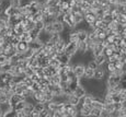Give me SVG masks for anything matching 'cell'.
<instances>
[{
    "label": "cell",
    "mask_w": 126,
    "mask_h": 117,
    "mask_svg": "<svg viewBox=\"0 0 126 117\" xmlns=\"http://www.w3.org/2000/svg\"><path fill=\"white\" fill-rule=\"evenodd\" d=\"M22 82H23V83L26 85V87H29V88H30L34 81H33V80L31 79V77H26V75H24V77H23V80H22Z\"/></svg>",
    "instance_id": "obj_29"
},
{
    "label": "cell",
    "mask_w": 126,
    "mask_h": 117,
    "mask_svg": "<svg viewBox=\"0 0 126 117\" xmlns=\"http://www.w3.org/2000/svg\"><path fill=\"white\" fill-rule=\"evenodd\" d=\"M118 94H120L121 99H122V102L125 101V100H126V90H123V89H122L120 92H118Z\"/></svg>",
    "instance_id": "obj_37"
},
{
    "label": "cell",
    "mask_w": 126,
    "mask_h": 117,
    "mask_svg": "<svg viewBox=\"0 0 126 117\" xmlns=\"http://www.w3.org/2000/svg\"><path fill=\"white\" fill-rule=\"evenodd\" d=\"M84 68H86V66L82 65V64H77V65H74V67H72V71H74V74L76 78H78V79H80L84 75Z\"/></svg>",
    "instance_id": "obj_3"
},
{
    "label": "cell",
    "mask_w": 126,
    "mask_h": 117,
    "mask_svg": "<svg viewBox=\"0 0 126 117\" xmlns=\"http://www.w3.org/2000/svg\"><path fill=\"white\" fill-rule=\"evenodd\" d=\"M0 109H1V112L3 113V117H4V114L6 113H8V112H10V111H13V107L9 104V102H4V103L0 104Z\"/></svg>",
    "instance_id": "obj_17"
},
{
    "label": "cell",
    "mask_w": 126,
    "mask_h": 117,
    "mask_svg": "<svg viewBox=\"0 0 126 117\" xmlns=\"http://www.w3.org/2000/svg\"><path fill=\"white\" fill-rule=\"evenodd\" d=\"M88 30L87 29H77V35H78V42H86L88 41Z\"/></svg>",
    "instance_id": "obj_6"
},
{
    "label": "cell",
    "mask_w": 126,
    "mask_h": 117,
    "mask_svg": "<svg viewBox=\"0 0 126 117\" xmlns=\"http://www.w3.org/2000/svg\"><path fill=\"white\" fill-rule=\"evenodd\" d=\"M102 20H103V21H105L106 23H110V22L113 20V16H112V14H111L110 12H105V13L103 14Z\"/></svg>",
    "instance_id": "obj_30"
},
{
    "label": "cell",
    "mask_w": 126,
    "mask_h": 117,
    "mask_svg": "<svg viewBox=\"0 0 126 117\" xmlns=\"http://www.w3.org/2000/svg\"><path fill=\"white\" fill-rule=\"evenodd\" d=\"M93 74H94V70L91 69V68H89L88 66H86V68H84V78H87V79H92L93 78Z\"/></svg>",
    "instance_id": "obj_22"
},
{
    "label": "cell",
    "mask_w": 126,
    "mask_h": 117,
    "mask_svg": "<svg viewBox=\"0 0 126 117\" xmlns=\"http://www.w3.org/2000/svg\"><path fill=\"white\" fill-rule=\"evenodd\" d=\"M72 93H74L76 96H78L79 99H82V97H83V96L87 94V90L84 89V88L82 87V85L79 84L78 87H77L76 89L74 90V92H72Z\"/></svg>",
    "instance_id": "obj_9"
},
{
    "label": "cell",
    "mask_w": 126,
    "mask_h": 117,
    "mask_svg": "<svg viewBox=\"0 0 126 117\" xmlns=\"http://www.w3.org/2000/svg\"><path fill=\"white\" fill-rule=\"evenodd\" d=\"M44 108H45V104L42 103V102H36V103H34V111L41 113Z\"/></svg>",
    "instance_id": "obj_27"
},
{
    "label": "cell",
    "mask_w": 126,
    "mask_h": 117,
    "mask_svg": "<svg viewBox=\"0 0 126 117\" xmlns=\"http://www.w3.org/2000/svg\"><path fill=\"white\" fill-rule=\"evenodd\" d=\"M86 66H88L89 68H91V69H93V70H95L96 68L99 67V66L96 65V62L94 61V59H91V60H89V61H88V64H87Z\"/></svg>",
    "instance_id": "obj_34"
},
{
    "label": "cell",
    "mask_w": 126,
    "mask_h": 117,
    "mask_svg": "<svg viewBox=\"0 0 126 117\" xmlns=\"http://www.w3.org/2000/svg\"><path fill=\"white\" fill-rule=\"evenodd\" d=\"M29 33H30V36H31V41L32 40H37L38 35H40V33H41V30H38V29H36L34 26V28H33Z\"/></svg>",
    "instance_id": "obj_21"
},
{
    "label": "cell",
    "mask_w": 126,
    "mask_h": 117,
    "mask_svg": "<svg viewBox=\"0 0 126 117\" xmlns=\"http://www.w3.org/2000/svg\"><path fill=\"white\" fill-rule=\"evenodd\" d=\"M71 14H72V18H74L76 26L83 22V13H80V12H71Z\"/></svg>",
    "instance_id": "obj_12"
},
{
    "label": "cell",
    "mask_w": 126,
    "mask_h": 117,
    "mask_svg": "<svg viewBox=\"0 0 126 117\" xmlns=\"http://www.w3.org/2000/svg\"><path fill=\"white\" fill-rule=\"evenodd\" d=\"M10 4L13 7H19L20 6V0H10Z\"/></svg>",
    "instance_id": "obj_38"
},
{
    "label": "cell",
    "mask_w": 126,
    "mask_h": 117,
    "mask_svg": "<svg viewBox=\"0 0 126 117\" xmlns=\"http://www.w3.org/2000/svg\"><path fill=\"white\" fill-rule=\"evenodd\" d=\"M28 48H29V43L24 42V41H20V42L16 44V53H24Z\"/></svg>",
    "instance_id": "obj_11"
},
{
    "label": "cell",
    "mask_w": 126,
    "mask_h": 117,
    "mask_svg": "<svg viewBox=\"0 0 126 117\" xmlns=\"http://www.w3.org/2000/svg\"><path fill=\"white\" fill-rule=\"evenodd\" d=\"M3 12H4V10L1 8V6H0V14H1V13H3Z\"/></svg>",
    "instance_id": "obj_40"
},
{
    "label": "cell",
    "mask_w": 126,
    "mask_h": 117,
    "mask_svg": "<svg viewBox=\"0 0 126 117\" xmlns=\"http://www.w3.org/2000/svg\"><path fill=\"white\" fill-rule=\"evenodd\" d=\"M91 108H92L91 106L81 105V107L79 108V115H80V116H84V117L90 116V111H91Z\"/></svg>",
    "instance_id": "obj_14"
},
{
    "label": "cell",
    "mask_w": 126,
    "mask_h": 117,
    "mask_svg": "<svg viewBox=\"0 0 126 117\" xmlns=\"http://www.w3.org/2000/svg\"><path fill=\"white\" fill-rule=\"evenodd\" d=\"M105 64H106V62H105ZM105 64H104L103 66H99V67L94 70V74H93L94 79L103 81L104 78H106L108 72H106V69H105Z\"/></svg>",
    "instance_id": "obj_1"
},
{
    "label": "cell",
    "mask_w": 126,
    "mask_h": 117,
    "mask_svg": "<svg viewBox=\"0 0 126 117\" xmlns=\"http://www.w3.org/2000/svg\"><path fill=\"white\" fill-rule=\"evenodd\" d=\"M7 61H9V57L6 55V54H0V66L1 65H3V64H6Z\"/></svg>",
    "instance_id": "obj_32"
},
{
    "label": "cell",
    "mask_w": 126,
    "mask_h": 117,
    "mask_svg": "<svg viewBox=\"0 0 126 117\" xmlns=\"http://www.w3.org/2000/svg\"><path fill=\"white\" fill-rule=\"evenodd\" d=\"M42 47H43V44L38 40H32L29 42V48H31L34 53L38 52L40 49H42Z\"/></svg>",
    "instance_id": "obj_7"
},
{
    "label": "cell",
    "mask_w": 126,
    "mask_h": 117,
    "mask_svg": "<svg viewBox=\"0 0 126 117\" xmlns=\"http://www.w3.org/2000/svg\"><path fill=\"white\" fill-rule=\"evenodd\" d=\"M0 117H3V113L1 112V109H0Z\"/></svg>",
    "instance_id": "obj_41"
},
{
    "label": "cell",
    "mask_w": 126,
    "mask_h": 117,
    "mask_svg": "<svg viewBox=\"0 0 126 117\" xmlns=\"http://www.w3.org/2000/svg\"><path fill=\"white\" fill-rule=\"evenodd\" d=\"M4 13L8 16H12V15H20V9L19 7H13V6H9L8 8L4 10Z\"/></svg>",
    "instance_id": "obj_8"
},
{
    "label": "cell",
    "mask_w": 126,
    "mask_h": 117,
    "mask_svg": "<svg viewBox=\"0 0 126 117\" xmlns=\"http://www.w3.org/2000/svg\"><path fill=\"white\" fill-rule=\"evenodd\" d=\"M30 89L32 90L33 92L38 91V90H40V83H38V82H36V81H34V82L32 83V85L30 87Z\"/></svg>",
    "instance_id": "obj_35"
},
{
    "label": "cell",
    "mask_w": 126,
    "mask_h": 117,
    "mask_svg": "<svg viewBox=\"0 0 126 117\" xmlns=\"http://www.w3.org/2000/svg\"><path fill=\"white\" fill-rule=\"evenodd\" d=\"M33 100H34V102H42V103H44V92L42 91V90H38V91H35L33 92Z\"/></svg>",
    "instance_id": "obj_10"
},
{
    "label": "cell",
    "mask_w": 126,
    "mask_h": 117,
    "mask_svg": "<svg viewBox=\"0 0 126 117\" xmlns=\"http://www.w3.org/2000/svg\"><path fill=\"white\" fill-rule=\"evenodd\" d=\"M24 26L22 25L21 23H19V24H16V25H14L13 26V32H14V35H18V36H20L21 34H22L24 32Z\"/></svg>",
    "instance_id": "obj_19"
},
{
    "label": "cell",
    "mask_w": 126,
    "mask_h": 117,
    "mask_svg": "<svg viewBox=\"0 0 126 117\" xmlns=\"http://www.w3.org/2000/svg\"><path fill=\"white\" fill-rule=\"evenodd\" d=\"M31 79H32L33 81H36V82H38V80H40V77H38V75H37V74H36L35 72H34V73H33L32 75H31Z\"/></svg>",
    "instance_id": "obj_39"
},
{
    "label": "cell",
    "mask_w": 126,
    "mask_h": 117,
    "mask_svg": "<svg viewBox=\"0 0 126 117\" xmlns=\"http://www.w3.org/2000/svg\"><path fill=\"white\" fill-rule=\"evenodd\" d=\"M78 48H77V43H74V42H67L66 43V46H65V50L64 53L66 55H68L69 57H74V55L77 53Z\"/></svg>",
    "instance_id": "obj_2"
},
{
    "label": "cell",
    "mask_w": 126,
    "mask_h": 117,
    "mask_svg": "<svg viewBox=\"0 0 126 117\" xmlns=\"http://www.w3.org/2000/svg\"><path fill=\"white\" fill-rule=\"evenodd\" d=\"M11 68H12V64L10 61H7L6 64L0 66V71L1 72H10Z\"/></svg>",
    "instance_id": "obj_24"
},
{
    "label": "cell",
    "mask_w": 126,
    "mask_h": 117,
    "mask_svg": "<svg viewBox=\"0 0 126 117\" xmlns=\"http://www.w3.org/2000/svg\"><path fill=\"white\" fill-rule=\"evenodd\" d=\"M52 26H53V32L54 33H60L62 34L65 30V25L59 20H57V19H55V20L52 22Z\"/></svg>",
    "instance_id": "obj_5"
},
{
    "label": "cell",
    "mask_w": 126,
    "mask_h": 117,
    "mask_svg": "<svg viewBox=\"0 0 126 117\" xmlns=\"http://www.w3.org/2000/svg\"><path fill=\"white\" fill-rule=\"evenodd\" d=\"M118 85L121 87V89L126 90V78H122L121 81H120V83H118Z\"/></svg>",
    "instance_id": "obj_36"
},
{
    "label": "cell",
    "mask_w": 126,
    "mask_h": 117,
    "mask_svg": "<svg viewBox=\"0 0 126 117\" xmlns=\"http://www.w3.org/2000/svg\"><path fill=\"white\" fill-rule=\"evenodd\" d=\"M19 37H20V41H24V42H30L31 41V36H30V33L28 32V31H24V32L21 34L20 36H19Z\"/></svg>",
    "instance_id": "obj_26"
},
{
    "label": "cell",
    "mask_w": 126,
    "mask_h": 117,
    "mask_svg": "<svg viewBox=\"0 0 126 117\" xmlns=\"http://www.w3.org/2000/svg\"><path fill=\"white\" fill-rule=\"evenodd\" d=\"M25 104H26L25 100H22V101L18 102V103H16V105L13 106V111H14V112H18V111H22V109L24 108V106H25Z\"/></svg>",
    "instance_id": "obj_25"
},
{
    "label": "cell",
    "mask_w": 126,
    "mask_h": 117,
    "mask_svg": "<svg viewBox=\"0 0 126 117\" xmlns=\"http://www.w3.org/2000/svg\"><path fill=\"white\" fill-rule=\"evenodd\" d=\"M80 100L81 99H79L78 96H76L74 93H71V94H69L68 96H67V102H69L71 105H74V106H77L79 103H80Z\"/></svg>",
    "instance_id": "obj_15"
},
{
    "label": "cell",
    "mask_w": 126,
    "mask_h": 117,
    "mask_svg": "<svg viewBox=\"0 0 126 117\" xmlns=\"http://www.w3.org/2000/svg\"><path fill=\"white\" fill-rule=\"evenodd\" d=\"M77 48H78V50L77 52L80 53V54H84L88 50V43L86 42H78L77 43Z\"/></svg>",
    "instance_id": "obj_16"
},
{
    "label": "cell",
    "mask_w": 126,
    "mask_h": 117,
    "mask_svg": "<svg viewBox=\"0 0 126 117\" xmlns=\"http://www.w3.org/2000/svg\"><path fill=\"white\" fill-rule=\"evenodd\" d=\"M90 116L101 117V109L100 108H94V107H92L91 111H90Z\"/></svg>",
    "instance_id": "obj_28"
},
{
    "label": "cell",
    "mask_w": 126,
    "mask_h": 117,
    "mask_svg": "<svg viewBox=\"0 0 126 117\" xmlns=\"http://www.w3.org/2000/svg\"><path fill=\"white\" fill-rule=\"evenodd\" d=\"M93 59H94V61L96 62V65H98V66H103L106 62V57H105V55H104L103 53H101V54H99V55L94 56Z\"/></svg>",
    "instance_id": "obj_13"
},
{
    "label": "cell",
    "mask_w": 126,
    "mask_h": 117,
    "mask_svg": "<svg viewBox=\"0 0 126 117\" xmlns=\"http://www.w3.org/2000/svg\"><path fill=\"white\" fill-rule=\"evenodd\" d=\"M44 26H45V22L43 21V20H38V21H36V22H35V28H36V29H38V30L43 31Z\"/></svg>",
    "instance_id": "obj_31"
},
{
    "label": "cell",
    "mask_w": 126,
    "mask_h": 117,
    "mask_svg": "<svg viewBox=\"0 0 126 117\" xmlns=\"http://www.w3.org/2000/svg\"><path fill=\"white\" fill-rule=\"evenodd\" d=\"M33 73H34V70H33V68L31 67H26L25 69H24V75H26V77H31Z\"/></svg>",
    "instance_id": "obj_33"
},
{
    "label": "cell",
    "mask_w": 126,
    "mask_h": 117,
    "mask_svg": "<svg viewBox=\"0 0 126 117\" xmlns=\"http://www.w3.org/2000/svg\"><path fill=\"white\" fill-rule=\"evenodd\" d=\"M33 109H34V104L33 103H26L25 104L23 111H24V113H25L26 117H31V113L33 112Z\"/></svg>",
    "instance_id": "obj_18"
},
{
    "label": "cell",
    "mask_w": 126,
    "mask_h": 117,
    "mask_svg": "<svg viewBox=\"0 0 126 117\" xmlns=\"http://www.w3.org/2000/svg\"><path fill=\"white\" fill-rule=\"evenodd\" d=\"M2 25H6V24H3V23H2V22H1V21H0V28H1V26H2Z\"/></svg>",
    "instance_id": "obj_42"
},
{
    "label": "cell",
    "mask_w": 126,
    "mask_h": 117,
    "mask_svg": "<svg viewBox=\"0 0 126 117\" xmlns=\"http://www.w3.org/2000/svg\"><path fill=\"white\" fill-rule=\"evenodd\" d=\"M48 79H49V84H59L60 75H59V73H55V74H53L50 78H48Z\"/></svg>",
    "instance_id": "obj_23"
},
{
    "label": "cell",
    "mask_w": 126,
    "mask_h": 117,
    "mask_svg": "<svg viewBox=\"0 0 126 117\" xmlns=\"http://www.w3.org/2000/svg\"><path fill=\"white\" fill-rule=\"evenodd\" d=\"M37 62H38V66H41L42 68H45L49 65V57L48 56H45V57L41 58V59H37Z\"/></svg>",
    "instance_id": "obj_20"
},
{
    "label": "cell",
    "mask_w": 126,
    "mask_h": 117,
    "mask_svg": "<svg viewBox=\"0 0 126 117\" xmlns=\"http://www.w3.org/2000/svg\"><path fill=\"white\" fill-rule=\"evenodd\" d=\"M95 20H96V16H95V13H94L93 10H90L84 13L83 21H86V23L88 24V25H93Z\"/></svg>",
    "instance_id": "obj_4"
}]
</instances>
